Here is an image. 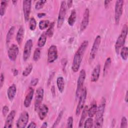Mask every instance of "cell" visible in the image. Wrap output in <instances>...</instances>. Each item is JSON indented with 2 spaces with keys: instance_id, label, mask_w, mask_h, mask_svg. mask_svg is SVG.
I'll use <instances>...</instances> for the list:
<instances>
[{
  "instance_id": "obj_49",
  "label": "cell",
  "mask_w": 128,
  "mask_h": 128,
  "mask_svg": "<svg viewBox=\"0 0 128 128\" xmlns=\"http://www.w3.org/2000/svg\"><path fill=\"white\" fill-rule=\"evenodd\" d=\"M111 2V0H105L104 2V6L105 8H107L110 4V2Z\"/></svg>"
},
{
  "instance_id": "obj_36",
  "label": "cell",
  "mask_w": 128,
  "mask_h": 128,
  "mask_svg": "<svg viewBox=\"0 0 128 128\" xmlns=\"http://www.w3.org/2000/svg\"><path fill=\"white\" fill-rule=\"evenodd\" d=\"M36 26V22L33 17L31 18L29 20V28L31 30H35Z\"/></svg>"
},
{
  "instance_id": "obj_16",
  "label": "cell",
  "mask_w": 128,
  "mask_h": 128,
  "mask_svg": "<svg viewBox=\"0 0 128 128\" xmlns=\"http://www.w3.org/2000/svg\"><path fill=\"white\" fill-rule=\"evenodd\" d=\"M34 89L32 87H30L24 102V106L26 108H28L30 106L32 100L34 96Z\"/></svg>"
},
{
  "instance_id": "obj_29",
  "label": "cell",
  "mask_w": 128,
  "mask_h": 128,
  "mask_svg": "<svg viewBox=\"0 0 128 128\" xmlns=\"http://www.w3.org/2000/svg\"><path fill=\"white\" fill-rule=\"evenodd\" d=\"M8 1L6 0H2L0 2V15L1 16H2L6 12V8L8 5Z\"/></svg>"
},
{
  "instance_id": "obj_6",
  "label": "cell",
  "mask_w": 128,
  "mask_h": 128,
  "mask_svg": "<svg viewBox=\"0 0 128 128\" xmlns=\"http://www.w3.org/2000/svg\"><path fill=\"white\" fill-rule=\"evenodd\" d=\"M124 0H118L114 6V20L116 24H118L123 12Z\"/></svg>"
},
{
  "instance_id": "obj_43",
  "label": "cell",
  "mask_w": 128,
  "mask_h": 128,
  "mask_svg": "<svg viewBox=\"0 0 128 128\" xmlns=\"http://www.w3.org/2000/svg\"><path fill=\"white\" fill-rule=\"evenodd\" d=\"M0 88H2L3 84H4V74L3 73H1L0 74Z\"/></svg>"
},
{
  "instance_id": "obj_7",
  "label": "cell",
  "mask_w": 128,
  "mask_h": 128,
  "mask_svg": "<svg viewBox=\"0 0 128 128\" xmlns=\"http://www.w3.org/2000/svg\"><path fill=\"white\" fill-rule=\"evenodd\" d=\"M86 78V70L84 69H82L80 72L78 81H77V88L76 92V96L78 98H79V96L81 93L82 90L83 88V86L84 84V80Z\"/></svg>"
},
{
  "instance_id": "obj_32",
  "label": "cell",
  "mask_w": 128,
  "mask_h": 128,
  "mask_svg": "<svg viewBox=\"0 0 128 128\" xmlns=\"http://www.w3.org/2000/svg\"><path fill=\"white\" fill-rule=\"evenodd\" d=\"M50 24V23L48 20H42L39 22V28L40 30H44L47 28Z\"/></svg>"
},
{
  "instance_id": "obj_37",
  "label": "cell",
  "mask_w": 128,
  "mask_h": 128,
  "mask_svg": "<svg viewBox=\"0 0 128 128\" xmlns=\"http://www.w3.org/2000/svg\"><path fill=\"white\" fill-rule=\"evenodd\" d=\"M63 114H64V111L63 110H61L60 112L59 113V114H58L56 119V120L55 122H54L53 125L52 126V128H56L60 124V120H62V117Z\"/></svg>"
},
{
  "instance_id": "obj_12",
  "label": "cell",
  "mask_w": 128,
  "mask_h": 128,
  "mask_svg": "<svg viewBox=\"0 0 128 128\" xmlns=\"http://www.w3.org/2000/svg\"><path fill=\"white\" fill-rule=\"evenodd\" d=\"M33 46V42L32 39H28L26 40L23 51L22 58L24 61H26L30 58L31 52L32 50V48Z\"/></svg>"
},
{
  "instance_id": "obj_23",
  "label": "cell",
  "mask_w": 128,
  "mask_h": 128,
  "mask_svg": "<svg viewBox=\"0 0 128 128\" xmlns=\"http://www.w3.org/2000/svg\"><path fill=\"white\" fill-rule=\"evenodd\" d=\"M98 106L96 102L95 101H93L90 104V106L88 108V115L90 118H92L96 114Z\"/></svg>"
},
{
  "instance_id": "obj_39",
  "label": "cell",
  "mask_w": 128,
  "mask_h": 128,
  "mask_svg": "<svg viewBox=\"0 0 128 128\" xmlns=\"http://www.w3.org/2000/svg\"><path fill=\"white\" fill-rule=\"evenodd\" d=\"M121 128H126L128 127V121L126 117L122 116L121 120L120 126Z\"/></svg>"
},
{
  "instance_id": "obj_48",
  "label": "cell",
  "mask_w": 128,
  "mask_h": 128,
  "mask_svg": "<svg viewBox=\"0 0 128 128\" xmlns=\"http://www.w3.org/2000/svg\"><path fill=\"white\" fill-rule=\"evenodd\" d=\"M12 72H13V74L14 76H16L18 74V70L16 68H14L12 70Z\"/></svg>"
},
{
  "instance_id": "obj_21",
  "label": "cell",
  "mask_w": 128,
  "mask_h": 128,
  "mask_svg": "<svg viewBox=\"0 0 128 128\" xmlns=\"http://www.w3.org/2000/svg\"><path fill=\"white\" fill-rule=\"evenodd\" d=\"M88 106H84L83 110H82L81 117L78 123V127L79 128H82L84 126V124L86 120V116L88 114Z\"/></svg>"
},
{
  "instance_id": "obj_18",
  "label": "cell",
  "mask_w": 128,
  "mask_h": 128,
  "mask_svg": "<svg viewBox=\"0 0 128 128\" xmlns=\"http://www.w3.org/2000/svg\"><path fill=\"white\" fill-rule=\"evenodd\" d=\"M100 72V64H97L94 68L90 80L92 82H96L99 78Z\"/></svg>"
},
{
  "instance_id": "obj_30",
  "label": "cell",
  "mask_w": 128,
  "mask_h": 128,
  "mask_svg": "<svg viewBox=\"0 0 128 128\" xmlns=\"http://www.w3.org/2000/svg\"><path fill=\"white\" fill-rule=\"evenodd\" d=\"M128 49L126 46H123L121 48L120 54L122 58L124 60H126L128 59Z\"/></svg>"
},
{
  "instance_id": "obj_47",
  "label": "cell",
  "mask_w": 128,
  "mask_h": 128,
  "mask_svg": "<svg viewBox=\"0 0 128 128\" xmlns=\"http://www.w3.org/2000/svg\"><path fill=\"white\" fill-rule=\"evenodd\" d=\"M51 92H52V94L53 96H56V90H55V87L54 86H52V88H51Z\"/></svg>"
},
{
  "instance_id": "obj_40",
  "label": "cell",
  "mask_w": 128,
  "mask_h": 128,
  "mask_svg": "<svg viewBox=\"0 0 128 128\" xmlns=\"http://www.w3.org/2000/svg\"><path fill=\"white\" fill-rule=\"evenodd\" d=\"M73 123H74V119L72 116L68 117L67 121L66 127L72 128L73 127Z\"/></svg>"
},
{
  "instance_id": "obj_45",
  "label": "cell",
  "mask_w": 128,
  "mask_h": 128,
  "mask_svg": "<svg viewBox=\"0 0 128 128\" xmlns=\"http://www.w3.org/2000/svg\"><path fill=\"white\" fill-rule=\"evenodd\" d=\"M46 16V14L44 12H40V13H38L37 14V16L38 18H42Z\"/></svg>"
},
{
  "instance_id": "obj_38",
  "label": "cell",
  "mask_w": 128,
  "mask_h": 128,
  "mask_svg": "<svg viewBox=\"0 0 128 128\" xmlns=\"http://www.w3.org/2000/svg\"><path fill=\"white\" fill-rule=\"evenodd\" d=\"M46 0H38L35 4L36 10H39L42 9L43 8V6H44V4L46 3Z\"/></svg>"
},
{
  "instance_id": "obj_4",
  "label": "cell",
  "mask_w": 128,
  "mask_h": 128,
  "mask_svg": "<svg viewBox=\"0 0 128 128\" xmlns=\"http://www.w3.org/2000/svg\"><path fill=\"white\" fill-rule=\"evenodd\" d=\"M87 96V90L86 87L82 88L81 93L79 96V100L78 102L76 108V114L78 116L80 114V113L82 112V110H83L84 104L86 101Z\"/></svg>"
},
{
  "instance_id": "obj_10",
  "label": "cell",
  "mask_w": 128,
  "mask_h": 128,
  "mask_svg": "<svg viewBox=\"0 0 128 128\" xmlns=\"http://www.w3.org/2000/svg\"><path fill=\"white\" fill-rule=\"evenodd\" d=\"M29 120V114L24 111L21 113L16 123V126L18 128H24L26 127Z\"/></svg>"
},
{
  "instance_id": "obj_27",
  "label": "cell",
  "mask_w": 128,
  "mask_h": 128,
  "mask_svg": "<svg viewBox=\"0 0 128 128\" xmlns=\"http://www.w3.org/2000/svg\"><path fill=\"white\" fill-rule=\"evenodd\" d=\"M112 64V60L110 58H108L106 60L104 68H103V76H106V74H108V70L110 68V66Z\"/></svg>"
},
{
  "instance_id": "obj_31",
  "label": "cell",
  "mask_w": 128,
  "mask_h": 128,
  "mask_svg": "<svg viewBox=\"0 0 128 128\" xmlns=\"http://www.w3.org/2000/svg\"><path fill=\"white\" fill-rule=\"evenodd\" d=\"M54 22H52L50 25L48 29L46 31V34L47 36H48L49 38H51L53 36L54 33Z\"/></svg>"
},
{
  "instance_id": "obj_26",
  "label": "cell",
  "mask_w": 128,
  "mask_h": 128,
  "mask_svg": "<svg viewBox=\"0 0 128 128\" xmlns=\"http://www.w3.org/2000/svg\"><path fill=\"white\" fill-rule=\"evenodd\" d=\"M76 18V12L75 10H72L68 18V22L70 26H73L74 24Z\"/></svg>"
},
{
  "instance_id": "obj_28",
  "label": "cell",
  "mask_w": 128,
  "mask_h": 128,
  "mask_svg": "<svg viewBox=\"0 0 128 128\" xmlns=\"http://www.w3.org/2000/svg\"><path fill=\"white\" fill-rule=\"evenodd\" d=\"M14 30H15V27L14 26H12L9 29L8 33L6 34V44H9L10 42V40H12V36L14 34Z\"/></svg>"
},
{
  "instance_id": "obj_24",
  "label": "cell",
  "mask_w": 128,
  "mask_h": 128,
  "mask_svg": "<svg viewBox=\"0 0 128 128\" xmlns=\"http://www.w3.org/2000/svg\"><path fill=\"white\" fill-rule=\"evenodd\" d=\"M46 37L47 35L46 34V32H44L41 34L38 41V46L39 48H42L44 46L46 43Z\"/></svg>"
},
{
  "instance_id": "obj_44",
  "label": "cell",
  "mask_w": 128,
  "mask_h": 128,
  "mask_svg": "<svg viewBox=\"0 0 128 128\" xmlns=\"http://www.w3.org/2000/svg\"><path fill=\"white\" fill-rule=\"evenodd\" d=\"M36 127V124L34 122H31L29 124L28 126V128H35Z\"/></svg>"
},
{
  "instance_id": "obj_17",
  "label": "cell",
  "mask_w": 128,
  "mask_h": 128,
  "mask_svg": "<svg viewBox=\"0 0 128 128\" xmlns=\"http://www.w3.org/2000/svg\"><path fill=\"white\" fill-rule=\"evenodd\" d=\"M16 111L14 110H12L10 112V113L8 114L6 120L5 124L4 126V128H10L12 127Z\"/></svg>"
},
{
  "instance_id": "obj_52",
  "label": "cell",
  "mask_w": 128,
  "mask_h": 128,
  "mask_svg": "<svg viewBox=\"0 0 128 128\" xmlns=\"http://www.w3.org/2000/svg\"><path fill=\"white\" fill-rule=\"evenodd\" d=\"M12 2L14 3V4H16V2H17V0H12Z\"/></svg>"
},
{
  "instance_id": "obj_46",
  "label": "cell",
  "mask_w": 128,
  "mask_h": 128,
  "mask_svg": "<svg viewBox=\"0 0 128 128\" xmlns=\"http://www.w3.org/2000/svg\"><path fill=\"white\" fill-rule=\"evenodd\" d=\"M72 2H73V1L72 0H68L67 2V4H66V6H68V8H70L72 5Z\"/></svg>"
},
{
  "instance_id": "obj_14",
  "label": "cell",
  "mask_w": 128,
  "mask_h": 128,
  "mask_svg": "<svg viewBox=\"0 0 128 128\" xmlns=\"http://www.w3.org/2000/svg\"><path fill=\"white\" fill-rule=\"evenodd\" d=\"M19 52V48L16 44H12L8 51V55L9 59L12 62L16 60Z\"/></svg>"
},
{
  "instance_id": "obj_1",
  "label": "cell",
  "mask_w": 128,
  "mask_h": 128,
  "mask_svg": "<svg viewBox=\"0 0 128 128\" xmlns=\"http://www.w3.org/2000/svg\"><path fill=\"white\" fill-rule=\"evenodd\" d=\"M88 45V40L83 41L76 52L72 66V70L74 72H76L78 71L84 58V55Z\"/></svg>"
},
{
  "instance_id": "obj_42",
  "label": "cell",
  "mask_w": 128,
  "mask_h": 128,
  "mask_svg": "<svg viewBox=\"0 0 128 128\" xmlns=\"http://www.w3.org/2000/svg\"><path fill=\"white\" fill-rule=\"evenodd\" d=\"M38 82V78H34L30 81V84L32 86H36Z\"/></svg>"
},
{
  "instance_id": "obj_13",
  "label": "cell",
  "mask_w": 128,
  "mask_h": 128,
  "mask_svg": "<svg viewBox=\"0 0 128 128\" xmlns=\"http://www.w3.org/2000/svg\"><path fill=\"white\" fill-rule=\"evenodd\" d=\"M32 0H24L23 1L22 8L24 15V18L26 22L29 20L30 11H31Z\"/></svg>"
},
{
  "instance_id": "obj_11",
  "label": "cell",
  "mask_w": 128,
  "mask_h": 128,
  "mask_svg": "<svg viewBox=\"0 0 128 128\" xmlns=\"http://www.w3.org/2000/svg\"><path fill=\"white\" fill-rule=\"evenodd\" d=\"M58 57V51L56 46L51 45L48 51V62L52 63Z\"/></svg>"
},
{
  "instance_id": "obj_34",
  "label": "cell",
  "mask_w": 128,
  "mask_h": 128,
  "mask_svg": "<svg viewBox=\"0 0 128 128\" xmlns=\"http://www.w3.org/2000/svg\"><path fill=\"white\" fill-rule=\"evenodd\" d=\"M41 54V50L40 48H36L34 51L33 54V60L34 61H38L40 58Z\"/></svg>"
},
{
  "instance_id": "obj_35",
  "label": "cell",
  "mask_w": 128,
  "mask_h": 128,
  "mask_svg": "<svg viewBox=\"0 0 128 128\" xmlns=\"http://www.w3.org/2000/svg\"><path fill=\"white\" fill-rule=\"evenodd\" d=\"M33 68V66L32 64H29L26 67L25 70L22 72V74L24 76H28L32 72Z\"/></svg>"
},
{
  "instance_id": "obj_50",
  "label": "cell",
  "mask_w": 128,
  "mask_h": 128,
  "mask_svg": "<svg viewBox=\"0 0 128 128\" xmlns=\"http://www.w3.org/2000/svg\"><path fill=\"white\" fill-rule=\"evenodd\" d=\"M47 126H48L47 122H44L42 124V126H41V128H47Z\"/></svg>"
},
{
  "instance_id": "obj_33",
  "label": "cell",
  "mask_w": 128,
  "mask_h": 128,
  "mask_svg": "<svg viewBox=\"0 0 128 128\" xmlns=\"http://www.w3.org/2000/svg\"><path fill=\"white\" fill-rule=\"evenodd\" d=\"M94 120L92 118H88L86 120H85L84 127L85 128H92L94 126Z\"/></svg>"
},
{
  "instance_id": "obj_3",
  "label": "cell",
  "mask_w": 128,
  "mask_h": 128,
  "mask_svg": "<svg viewBox=\"0 0 128 128\" xmlns=\"http://www.w3.org/2000/svg\"><path fill=\"white\" fill-rule=\"evenodd\" d=\"M128 34V26L124 24L122 29L121 32L117 38L115 44V50L117 54L120 52V48H121L124 45L126 40Z\"/></svg>"
},
{
  "instance_id": "obj_8",
  "label": "cell",
  "mask_w": 128,
  "mask_h": 128,
  "mask_svg": "<svg viewBox=\"0 0 128 128\" xmlns=\"http://www.w3.org/2000/svg\"><path fill=\"white\" fill-rule=\"evenodd\" d=\"M44 96V90L42 88H38L36 90L35 100L34 104V109L35 111L38 110L41 106Z\"/></svg>"
},
{
  "instance_id": "obj_2",
  "label": "cell",
  "mask_w": 128,
  "mask_h": 128,
  "mask_svg": "<svg viewBox=\"0 0 128 128\" xmlns=\"http://www.w3.org/2000/svg\"><path fill=\"white\" fill-rule=\"evenodd\" d=\"M106 100L104 98H102L100 104L98 106L97 110L96 113V118L94 127L96 128H101L104 124V114L106 108Z\"/></svg>"
},
{
  "instance_id": "obj_41",
  "label": "cell",
  "mask_w": 128,
  "mask_h": 128,
  "mask_svg": "<svg viewBox=\"0 0 128 128\" xmlns=\"http://www.w3.org/2000/svg\"><path fill=\"white\" fill-rule=\"evenodd\" d=\"M8 112H9V108L7 106H3L2 109V114L4 116H6L8 114Z\"/></svg>"
},
{
  "instance_id": "obj_5",
  "label": "cell",
  "mask_w": 128,
  "mask_h": 128,
  "mask_svg": "<svg viewBox=\"0 0 128 128\" xmlns=\"http://www.w3.org/2000/svg\"><path fill=\"white\" fill-rule=\"evenodd\" d=\"M66 12V4L65 1H62L60 4V6L59 10V13L58 18L57 27L60 28L62 26Z\"/></svg>"
},
{
  "instance_id": "obj_51",
  "label": "cell",
  "mask_w": 128,
  "mask_h": 128,
  "mask_svg": "<svg viewBox=\"0 0 128 128\" xmlns=\"http://www.w3.org/2000/svg\"><path fill=\"white\" fill-rule=\"evenodd\" d=\"M128 90H126V96H125V98H124V100H125V102H128Z\"/></svg>"
},
{
  "instance_id": "obj_19",
  "label": "cell",
  "mask_w": 128,
  "mask_h": 128,
  "mask_svg": "<svg viewBox=\"0 0 128 128\" xmlns=\"http://www.w3.org/2000/svg\"><path fill=\"white\" fill-rule=\"evenodd\" d=\"M48 112V108L46 105L43 104L40 106L38 109V115L40 120H44L47 116Z\"/></svg>"
},
{
  "instance_id": "obj_25",
  "label": "cell",
  "mask_w": 128,
  "mask_h": 128,
  "mask_svg": "<svg viewBox=\"0 0 128 128\" xmlns=\"http://www.w3.org/2000/svg\"><path fill=\"white\" fill-rule=\"evenodd\" d=\"M56 84L59 92L62 93L64 89V80L63 77L59 76L56 80Z\"/></svg>"
},
{
  "instance_id": "obj_20",
  "label": "cell",
  "mask_w": 128,
  "mask_h": 128,
  "mask_svg": "<svg viewBox=\"0 0 128 128\" xmlns=\"http://www.w3.org/2000/svg\"><path fill=\"white\" fill-rule=\"evenodd\" d=\"M16 93V87L14 84H12L8 89L7 96L10 101L13 100Z\"/></svg>"
},
{
  "instance_id": "obj_9",
  "label": "cell",
  "mask_w": 128,
  "mask_h": 128,
  "mask_svg": "<svg viewBox=\"0 0 128 128\" xmlns=\"http://www.w3.org/2000/svg\"><path fill=\"white\" fill-rule=\"evenodd\" d=\"M101 42V36L100 35H98L94 42L92 46V47L90 52V61L93 60L97 54L99 46H100Z\"/></svg>"
},
{
  "instance_id": "obj_15",
  "label": "cell",
  "mask_w": 128,
  "mask_h": 128,
  "mask_svg": "<svg viewBox=\"0 0 128 128\" xmlns=\"http://www.w3.org/2000/svg\"><path fill=\"white\" fill-rule=\"evenodd\" d=\"M90 21V10L88 8H86L84 13L83 18L80 24V30L83 32L84 30L88 25Z\"/></svg>"
},
{
  "instance_id": "obj_22",
  "label": "cell",
  "mask_w": 128,
  "mask_h": 128,
  "mask_svg": "<svg viewBox=\"0 0 128 128\" xmlns=\"http://www.w3.org/2000/svg\"><path fill=\"white\" fill-rule=\"evenodd\" d=\"M24 30L22 26H20L17 32L16 38V40L19 45L21 44L22 42V40L24 38Z\"/></svg>"
}]
</instances>
